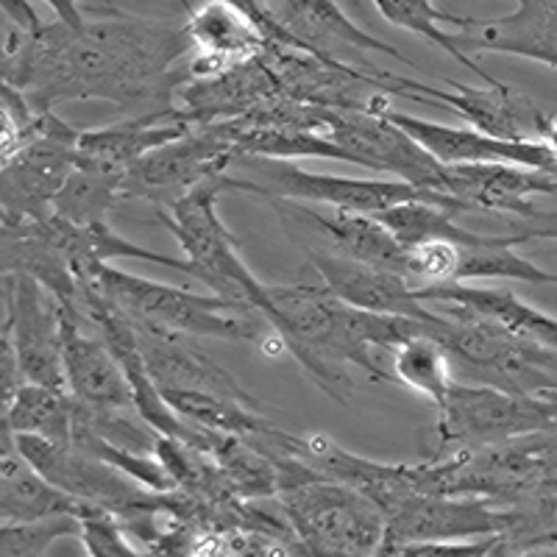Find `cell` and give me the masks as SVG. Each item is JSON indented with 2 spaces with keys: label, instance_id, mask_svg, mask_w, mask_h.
Returning a JSON list of instances; mask_svg holds the SVG:
<instances>
[{
  "label": "cell",
  "instance_id": "6da1fadb",
  "mask_svg": "<svg viewBox=\"0 0 557 557\" xmlns=\"http://www.w3.org/2000/svg\"><path fill=\"white\" fill-rule=\"evenodd\" d=\"M53 20L32 3H3V84L39 112L70 101H112L126 117L176 109L190 84L193 45L176 20H148L117 7L87 17L84 3L51 0Z\"/></svg>",
  "mask_w": 557,
  "mask_h": 557
},
{
  "label": "cell",
  "instance_id": "7a4b0ae2",
  "mask_svg": "<svg viewBox=\"0 0 557 557\" xmlns=\"http://www.w3.org/2000/svg\"><path fill=\"white\" fill-rule=\"evenodd\" d=\"M260 315L330 399L341 405L351 399L355 382L346 366L362 368L376 382H393L391 368H382L371 346L374 315L341 301L310 262L287 285H265Z\"/></svg>",
  "mask_w": 557,
  "mask_h": 557
},
{
  "label": "cell",
  "instance_id": "3957f363",
  "mask_svg": "<svg viewBox=\"0 0 557 557\" xmlns=\"http://www.w3.org/2000/svg\"><path fill=\"white\" fill-rule=\"evenodd\" d=\"M78 287L101 293L114 310L132 321V326L178 337H218V341L257 343L262 337L265 318L253 307L237 305L221 296H198L184 287L162 285L151 278L134 276L114 265L89 268ZM268 326V323H265Z\"/></svg>",
  "mask_w": 557,
  "mask_h": 557
},
{
  "label": "cell",
  "instance_id": "277c9868",
  "mask_svg": "<svg viewBox=\"0 0 557 557\" xmlns=\"http://www.w3.org/2000/svg\"><path fill=\"white\" fill-rule=\"evenodd\" d=\"M226 190L262 196L268 201H298L330 207L355 215H380L401 203H435L455 215H469L460 201L441 193L418 190L399 178H348L332 173H312L296 162L265 157H235L226 173Z\"/></svg>",
  "mask_w": 557,
  "mask_h": 557
},
{
  "label": "cell",
  "instance_id": "5b68a950",
  "mask_svg": "<svg viewBox=\"0 0 557 557\" xmlns=\"http://www.w3.org/2000/svg\"><path fill=\"white\" fill-rule=\"evenodd\" d=\"M441 307L444 321L432 326L430 337L449 351L457 376L530 399H546L557 393V351L521 341L499 323L469 310Z\"/></svg>",
  "mask_w": 557,
  "mask_h": 557
},
{
  "label": "cell",
  "instance_id": "8992f818",
  "mask_svg": "<svg viewBox=\"0 0 557 557\" xmlns=\"http://www.w3.org/2000/svg\"><path fill=\"white\" fill-rule=\"evenodd\" d=\"M276 507L305 557H380L387 521L374 502L326 476L287 487Z\"/></svg>",
  "mask_w": 557,
  "mask_h": 557
},
{
  "label": "cell",
  "instance_id": "52a82bcc",
  "mask_svg": "<svg viewBox=\"0 0 557 557\" xmlns=\"http://www.w3.org/2000/svg\"><path fill=\"white\" fill-rule=\"evenodd\" d=\"M555 424V401L455 382L444 405L437 407L435 426L424 435V460L471 455L516 437L546 432Z\"/></svg>",
  "mask_w": 557,
  "mask_h": 557
},
{
  "label": "cell",
  "instance_id": "ba28073f",
  "mask_svg": "<svg viewBox=\"0 0 557 557\" xmlns=\"http://www.w3.org/2000/svg\"><path fill=\"white\" fill-rule=\"evenodd\" d=\"M223 193H226V173L201 184L171 209H159L157 218L178 240L198 282H203L215 296L260 312L265 285L240 260L235 235L223 226L218 215V198Z\"/></svg>",
  "mask_w": 557,
  "mask_h": 557
},
{
  "label": "cell",
  "instance_id": "9c48e42d",
  "mask_svg": "<svg viewBox=\"0 0 557 557\" xmlns=\"http://www.w3.org/2000/svg\"><path fill=\"white\" fill-rule=\"evenodd\" d=\"M235 157L237 148L232 123L193 126L182 139L139 159L123 178L121 198L123 201L143 198V201L157 203L159 209H171L201 184L228 173Z\"/></svg>",
  "mask_w": 557,
  "mask_h": 557
},
{
  "label": "cell",
  "instance_id": "30bf717a",
  "mask_svg": "<svg viewBox=\"0 0 557 557\" xmlns=\"http://www.w3.org/2000/svg\"><path fill=\"white\" fill-rule=\"evenodd\" d=\"M26 385L67 393L62 360V310L59 301L28 276L3 273V326Z\"/></svg>",
  "mask_w": 557,
  "mask_h": 557
},
{
  "label": "cell",
  "instance_id": "8fae6325",
  "mask_svg": "<svg viewBox=\"0 0 557 557\" xmlns=\"http://www.w3.org/2000/svg\"><path fill=\"white\" fill-rule=\"evenodd\" d=\"M285 235L305 253L321 251L341 260L382 268L407 278V248L371 215L341 209H318L312 203L271 201Z\"/></svg>",
  "mask_w": 557,
  "mask_h": 557
},
{
  "label": "cell",
  "instance_id": "7c38bea8",
  "mask_svg": "<svg viewBox=\"0 0 557 557\" xmlns=\"http://www.w3.org/2000/svg\"><path fill=\"white\" fill-rule=\"evenodd\" d=\"M323 137L346 153L348 165H360L376 173H393L399 182L412 184L418 190L441 193L444 165L387 117L332 109L330 128Z\"/></svg>",
  "mask_w": 557,
  "mask_h": 557
},
{
  "label": "cell",
  "instance_id": "4fadbf2b",
  "mask_svg": "<svg viewBox=\"0 0 557 557\" xmlns=\"http://www.w3.org/2000/svg\"><path fill=\"white\" fill-rule=\"evenodd\" d=\"M82 132L59 121L42 139L3 159L0 207L7 218L51 221L57 198L76 171Z\"/></svg>",
  "mask_w": 557,
  "mask_h": 557
},
{
  "label": "cell",
  "instance_id": "5bb4252c",
  "mask_svg": "<svg viewBox=\"0 0 557 557\" xmlns=\"http://www.w3.org/2000/svg\"><path fill=\"white\" fill-rule=\"evenodd\" d=\"M444 82L449 84V89H437L435 84L418 82V78H405V87L396 98L451 109L485 137L505 139V143H541L549 112L541 109L535 98L502 82L494 87H466L455 78H444Z\"/></svg>",
  "mask_w": 557,
  "mask_h": 557
},
{
  "label": "cell",
  "instance_id": "9a60e30c",
  "mask_svg": "<svg viewBox=\"0 0 557 557\" xmlns=\"http://www.w3.org/2000/svg\"><path fill=\"white\" fill-rule=\"evenodd\" d=\"M20 455L32 462L34 469L59 487L62 494L84 502L87 507H96L103 513L121 519L134 507L146 505L151 499V491L126 476L123 471L112 469L109 462L76 449V446H57L51 441L32 435H14Z\"/></svg>",
  "mask_w": 557,
  "mask_h": 557
},
{
  "label": "cell",
  "instance_id": "2e32d148",
  "mask_svg": "<svg viewBox=\"0 0 557 557\" xmlns=\"http://www.w3.org/2000/svg\"><path fill=\"white\" fill-rule=\"evenodd\" d=\"M368 114H380L391 123L410 134L418 146L430 157H435L441 165H519L530 171H544L557 176V159L552 157L544 143H505L480 134L476 128L441 126V123L421 121L412 114L396 112L391 107V98L380 96Z\"/></svg>",
  "mask_w": 557,
  "mask_h": 557
},
{
  "label": "cell",
  "instance_id": "e0dca14e",
  "mask_svg": "<svg viewBox=\"0 0 557 557\" xmlns=\"http://www.w3.org/2000/svg\"><path fill=\"white\" fill-rule=\"evenodd\" d=\"M265 9L278 26L290 32V37L298 45H305L307 51L318 53V57L337 59V62L351 64L362 73H382L368 59L371 53H382V57H391L407 67L418 70L399 48H393L391 42H382L374 34L355 26L346 17V12L332 0H271V3H265Z\"/></svg>",
  "mask_w": 557,
  "mask_h": 557
},
{
  "label": "cell",
  "instance_id": "ac0fdd59",
  "mask_svg": "<svg viewBox=\"0 0 557 557\" xmlns=\"http://www.w3.org/2000/svg\"><path fill=\"white\" fill-rule=\"evenodd\" d=\"M385 546L455 544V541L499 539L505 530L502 507L487 499H446L412 494L385 516Z\"/></svg>",
  "mask_w": 557,
  "mask_h": 557
},
{
  "label": "cell",
  "instance_id": "d6986e66",
  "mask_svg": "<svg viewBox=\"0 0 557 557\" xmlns=\"http://www.w3.org/2000/svg\"><path fill=\"white\" fill-rule=\"evenodd\" d=\"M184 32L193 45L190 76L209 78L265 53L268 37L248 0H203L184 3Z\"/></svg>",
  "mask_w": 557,
  "mask_h": 557
},
{
  "label": "cell",
  "instance_id": "ffe728a7",
  "mask_svg": "<svg viewBox=\"0 0 557 557\" xmlns=\"http://www.w3.org/2000/svg\"><path fill=\"white\" fill-rule=\"evenodd\" d=\"M62 310V360L67 376V393L87 410L139 416L134 393L101 337L84 332V312L76 305H59Z\"/></svg>",
  "mask_w": 557,
  "mask_h": 557
},
{
  "label": "cell",
  "instance_id": "44dd1931",
  "mask_svg": "<svg viewBox=\"0 0 557 557\" xmlns=\"http://www.w3.org/2000/svg\"><path fill=\"white\" fill-rule=\"evenodd\" d=\"M137 343L148 374H151L157 391L162 393V399L178 396V393H193V396H215V399L237 401V405L262 410L260 399H253L226 368L218 366L198 346L187 343V337L137 330Z\"/></svg>",
  "mask_w": 557,
  "mask_h": 557
},
{
  "label": "cell",
  "instance_id": "7402d4cb",
  "mask_svg": "<svg viewBox=\"0 0 557 557\" xmlns=\"http://www.w3.org/2000/svg\"><path fill=\"white\" fill-rule=\"evenodd\" d=\"M278 98L287 96L273 70L262 59H253L218 76L184 84L176 96V109L187 126H215L243 121Z\"/></svg>",
  "mask_w": 557,
  "mask_h": 557
},
{
  "label": "cell",
  "instance_id": "603a6c76",
  "mask_svg": "<svg viewBox=\"0 0 557 557\" xmlns=\"http://www.w3.org/2000/svg\"><path fill=\"white\" fill-rule=\"evenodd\" d=\"M441 193L460 201L469 212L527 221L539 212L532 198L557 196V176L519 165H444Z\"/></svg>",
  "mask_w": 557,
  "mask_h": 557
},
{
  "label": "cell",
  "instance_id": "cb8c5ba5",
  "mask_svg": "<svg viewBox=\"0 0 557 557\" xmlns=\"http://www.w3.org/2000/svg\"><path fill=\"white\" fill-rule=\"evenodd\" d=\"M307 262L315 268L318 276L323 278V285L355 310L371 312V315L410 318V321L430 323V326H437L444 321V315L430 310L418 298L416 287L399 273L362 265V262L341 260V257H330V253L321 251L307 253Z\"/></svg>",
  "mask_w": 557,
  "mask_h": 557
},
{
  "label": "cell",
  "instance_id": "d4e9b609",
  "mask_svg": "<svg viewBox=\"0 0 557 557\" xmlns=\"http://www.w3.org/2000/svg\"><path fill=\"white\" fill-rule=\"evenodd\" d=\"M451 39L466 57L510 53L557 70V0H519L510 14L474 17L469 32Z\"/></svg>",
  "mask_w": 557,
  "mask_h": 557
},
{
  "label": "cell",
  "instance_id": "484cf974",
  "mask_svg": "<svg viewBox=\"0 0 557 557\" xmlns=\"http://www.w3.org/2000/svg\"><path fill=\"white\" fill-rule=\"evenodd\" d=\"M193 126L182 121L178 109L162 114H146V117H126L107 128H89L78 137V168L96 171L101 176L121 182L128 176L139 159L148 157L157 148L176 143Z\"/></svg>",
  "mask_w": 557,
  "mask_h": 557
},
{
  "label": "cell",
  "instance_id": "4316f807",
  "mask_svg": "<svg viewBox=\"0 0 557 557\" xmlns=\"http://www.w3.org/2000/svg\"><path fill=\"white\" fill-rule=\"evenodd\" d=\"M3 426L0 435V519L3 524H37L51 519H87L98 513L96 507L62 494L45 480L26 457L20 455L14 432Z\"/></svg>",
  "mask_w": 557,
  "mask_h": 557
},
{
  "label": "cell",
  "instance_id": "83f0119b",
  "mask_svg": "<svg viewBox=\"0 0 557 557\" xmlns=\"http://www.w3.org/2000/svg\"><path fill=\"white\" fill-rule=\"evenodd\" d=\"M0 265L3 273L28 276L57 298L78 307V282L64 253L48 232V221H20L0 215Z\"/></svg>",
  "mask_w": 557,
  "mask_h": 557
},
{
  "label": "cell",
  "instance_id": "f1b7e54d",
  "mask_svg": "<svg viewBox=\"0 0 557 557\" xmlns=\"http://www.w3.org/2000/svg\"><path fill=\"white\" fill-rule=\"evenodd\" d=\"M421 301H437L469 310L474 315L499 323L516 337L557 351V318L524 305L519 296L502 287H474V285H435L416 290Z\"/></svg>",
  "mask_w": 557,
  "mask_h": 557
},
{
  "label": "cell",
  "instance_id": "f546056e",
  "mask_svg": "<svg viewBox=\"0 0 557 557\" xmlns=\"http://www.w3.org/2000/svg\"><path fill=\"white\" fill-rule=\"evenodd\" d=\"M0 424H7L14 435H32L57 446H73L76 405L70 393L23 385L14 393V399L3 405Z\"/></svg>",
  "mask_w": 557,
  "mask_h": 557
},
{
  "label": "cell",
  "instance_id": "4dcf8cb0",
  "mask_svg": "<svg viewBox=\"0 0 557 557\" xmlns=\"http://www.w3.org/2000/svg\"><path fill=\"white\" fill-rule=\"evenodd\" d=\"M374 7H376V12H380L382 17L391 23V26L418 34V37L424 39V42L435 45L437 51H444L446 57L457 59L462 67H469L474 76H480L482 82H485V87H494V84H499V78L491 76L487 70H482L480 62H474V59L466 57V53L457 48L455 39H451V34H446L437 28V23H449V26H455L457 32H469L471 23H474V17L444 12V9H437L435 3H430V0H374Z\"/></svg>",
  "mask_w": 557,
  "mask_h": 557
},
{
  "label": "cell",
  "instance_id": "1f68e13d",
  "mask_svg": "<svg viewBox=\"0 0 557 557\" xmlns=\"http://www.w3.org/2000/svg\"><path fill=\"white\" fill-rule=\"evenodd\" d=\"M393 380L421 393L435 407H441L455 387L451 357L435 337L418 335L391 351Z\"/></svg>",
  "mask_w": 557,
  "mask_h": 557
},
{
  "label": "cell",
  "instance_id": "d6a6232c",
  "mask_svg": "<svg viewBox=\"0 0 557 557\" xmlns=\"http://www.w3.org/2000/svg\"><path fill=\"white\" fill-rule=\"evenodd\" d=\"M374 218L405 248H416L421 243L432 240L457 243V246H480V243H485L491 237L457 226L455 212H449L444 207H435V203H401V207L387 209V212H380Z\"/></svg>",
  "mask_w": 557,
  "mask_h": 557
},
{
  "label": "cell",
  "instance_id": "836d02e7",
  "mask_svg": "<svg viewBox=\"0 0 557 557\" xmlns=\"http://www.w3.org/2000/svg\"><path fill=\"white\" fill-rule=\"evenodd\" d=\"M121 190V182L76 165L73 176L59 193L53 215L73 226H98V223H107L109 212L123 201Z\"/></svg>",
  "mask_w": 557,
  "mask_h": 557
},
{
  "label": "cell",
  "instance_id": "e575fe53",
  "mask_svg": "<svg viewBox=\"0 0 557 557\" xmlns=\"http://www.w3.org/2000/svg\"><path fill=\"white\" fill-rule=\"evenodd\" d=\"M82 539V519H51L37 524H3L0 530V557H51L59 539Z\"/></svg>",
  "mask_w": 557,
  "mask_h": 557
},
{
  "label": "cell",
  "instance_id": "d590c367",
  "mask_svg": "<svg viewBox=\"0 0 557 557\" xmlns=\"http://www.w3.org/2000/svg\"><path fill=\"white\" fill-rule=\"evenodd\" d=\"M82 541L87 546L89 557H137L139 549L132 544L126 530L114 516L98 513L87 516L82 521Z\"/></svg>",
  "mask_w": 557,
  "mask_h": 557
},
{
  "label": "cell",
  "instance_id": "8d00e7d4",
  "mask_svg": "<svg viewBox=\"0 0 557 557\" xmlns=\"http://www.w3.org/2000/svg\"><path fill=\"white\" fill-rule=\"evenodd\" d=\"M499 539L455 541V544H407L382 546L380 557H494Z\"/></svg>",
  "mask_w": 557,
  "mask_h": 557
},
{
  "label": "cell",
  "instance_id": "74e56055",
  "mask_svg": "<svg viewBox=\"0 0 557 557\" xmlns=\"http://www.w3.org/2000/svg\"><path fill=\"white\" fill-rule=\"evenodd\" d=\"M507 235L513 237L516 246L532 240H557V212H535L527 221H507Z\"/></svg>",
  "mask_w": 557,
  "mask_h": 557
},
{
  "label": "cell",
  "instance_id": "f35d334b",
  "mask_svg": "<svg viewBox=\"0 0 557 557\" xmlns=\"http://www.w3.org/2000/svg\"><path fill=\"white\" fill-rule=\"evenodd\" d=\"M187 557H240V555H237V549L232 546L228 535H223V532H203V535H198V541L193 544L190 555Z\"/></svg>",
  "mask_w": 557,
  "mask_h": 557
},
{
  "label": "cell",
  "instance_id": "ab89813d",
  "mask_svg": "<svg viewBox=\"0 0 557 557\" xmlns=\"http://www.w3.org/2000/svg\"><path fill=\"white\" fill-rule=\"evenodd\" d=\"M541 143H544V146L552 151V157L557 159V114L555 112H549V117H546V126L544 132H541Z\"/></svg>",
  "mask_w": 557,
  "mask_h": 557
},
{
  "label": "cell",
  "instance_id": "60d3db41",
  "mask_svg": "<svg viewBox=\"0 0 557 557\" xmlns=\"http://www.w3.org/2000/svg\"><path fill=\"white\" fill-rule=\"evenodd\" d=\"M546 401H555V405H557V393H552V396H546Z\"/></svg>",
  "mask_w": 557,
  "mask_h": 557
},
{
  "label": "cell",
  "instance_id": "b9f144b4",
  "mask_svg": "<svg viewBox=\"0 0 557 557\" xmlns=\"http://www.w3.org/2000/svg\"><path fill=\"white\" fill-rule=\"evenodd\" d=\"M555 549H557V546H555Z\"/></svg>",
  "mask_w": 557,
  "mask_h": 557
}]
</instances>
